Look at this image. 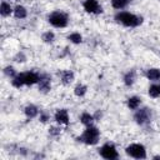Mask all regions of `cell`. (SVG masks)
<instances>
[{
  "label": "cell",
  "instance_id": "cell-1",
  "mask_svg": "<svg viewBox=\"0 0 160 160\" xmlns=\"http://www.w3.org/2000/svg\"><path fill=\"white\" fill-rule=\"evenodd\" d=\"M40 76H41V75H39V74L35 72V71L20 72V74H18L15 78L11 79V84H12L14 88H18V89H20V88L24 86V85L31 86V85L39 82Z\"/></svg>",
  "mask_w": 160,
  "mask_h": 160
},
{
  "label": "cell",
  "instance_id": "cell-2",
  "mask_svg": "<svg viewBox=\"0 0 160 160\" xmlns=\"http://www.w3.org/2000/svg\"><path fill=\"white\" fill-rule=\"evenodd\" d=\"M116 22L126 26V28H136L142 24V18L139 15H135L129 11H119L115 15Z\"/></svg>",
  "mask_w": 160,
  "mask_h": 160
},
{
  "label": "cell",
  "instance_id": "cell-3",
  "mask_svg": "<svg viewBox=\"0 0 160 160\" xmlns=\"http://www.w3.org/2000/svg\"><path fill=\"white\" fill-rule=\"evenodd\" d=\"M99 139H100V131L94 125L86 126V129L82 131V134L76 138L78 141L84 142L86 145H95L99 142Z\"/></svg>",
  "mask_w": 160,
  "mask_h": 160
},
{
  "label": "cell",
  "instance_id": "cell-4",
  "mask_svg": "<svg viewBox=\"0 0 160 160\" xmlns=\"http://www.w3.org/2000/svg\"><path fill=\"white\" fill-rule=\"evenodd\" d=\"M48 21H49L54 28L62 29V28H66V26H68L69 16H68L66 12L60 11V10H56V11H52L51 14H49Z\"/></svg>",
  "mask_w": 160,
  "mask_h": 160
},
{
  "label": "cell",
  "instance_id": "cell-5",
  "mask_svg": "<svg viewBox=\"0 0 160 160\" xmlns=\"http://www.w3.org/2000/svg\"><path fill=\"white\" fill-rule=\"evenodd\" d=\"M125 152L134 159H146V149L142 144H130L125 148Z\"/></svg>",
  "mask_w": 160,
  "mask_h": 160
},
{
  "label": "cell",
  "instance_id": "cell-6",
  "mask_svg": "<svg viewBox=\"0 0 160 160\" xmlns=\"http://www.w3.org/2000/svg\"><path fill=\"white\" fill-rule=\"evenodd\" d=\"M99 154L101 158L106 159V160H114L119 158L118 150L115 148V145L112 142H105L100 149H99Z\"/></svg>",
  "mask_w": 160,
  "mask_h": 160
},
{
  "label": "cell",
  "instance_id": "cell-7",
  "mask_svg": "<svg viewBox=\"0 0 160 160\" xmlns=\"http://www.w3.org/2000/svg\"><path fill=\"white\" fill-rule=\"evenodd\" d=\"M134 120L136 121V124H139L141 126L149 124L151 120V110L149 108L136 109V111L134 114Z\"/></svg>",
  "mask_w": 160,
  "mask_h": 160
},
{
  "label": "cell",
  "instance_id": "cell-8",
  "mask_svg": "<svg viewBox=\"0 0 160 160\" xmlns=\"http://www.w3.org/2000/svg\"><path fill=\"white\" fill-rule=\"evenodd\" d=\"M82 8L86 12L89 14H94V15H99L102 12V8L99 4L98 0H85L82 2Z\"/></svg>",
  "mask_w": 160,
  "mask_h": 160
},
{
  "label": "cell",
  "instance_id": "cell-9",
  "mask_svg": "<svg viewBox=\"0 0 160 160\" xmlns=\"http://www.w3.org/2000/svg\"><path fill=\"white\" fill-rule=\"evenodd\" d=\"M54 119L55 121L59 124V125H68L70 119H69V112L66 109H59L55 115H54Z\"/></svg>",
  "mask_w": 160,
  "mask_h": 160
},
{
  "label": "cell",
  "instance_id": "cell-10",
  "mask_svg": "<svg viewBox=\"0 0 160 160\" xmlns=\"http://www.w3.org/2000/svg\"><path fill=\"white\" fill-rule=\"evenodd\" d=\"M38 86H39V91L46 94L50 91L51 89V82H50V78L48 75H41L40 76V80L38 82Z\"/></svg>",
  "mask_w": 160,
  "mask_h": 160
},
{
  "label": "cell",
  "instance_id": "cell-11",
  "mask_svg": "<svg viewBox=\"0 0 160 160\" xmlns=\"http://www.w3.org/2000/svg\"><path fill=\"white\" fill-rule=\"evenodd\" d=\"M59 76H60L61 82H62L64 85L71 84V82L74 81V78H75V75H74V72H72L71 70H62V71L59 72Z\"/></svg>",
  "mask_w": 160,
  "mask_h": 160
},
{
  "label": "cell",
  "instance_id": "cell-12",
  "mask_svg": "<svg viewBox=\"0 0 160 160\" xmlns=\"http://www.w3.org/2000/svg\"><path fill=\"white\" fill-rule=\"evenodd\" d=\"M24 112H25L26 118L34 119L35 116L39 115V109H38V106H35L34 104H28V105L24 108Z\"/></svg>",
  "mask_w": 160,
  "mask_h": 160
},
{
  "label": "cell",
  "instance_id": "cell-13",
  "mask_svg": "<svg viewBox=\"0 0 160 160\" xmlns=\"http://www.w3.org/2000/svg\"><path fill=\"white\" fill-rule=\"evenodd\" d=\"M11 14H14V9L11 8V5L6 1H1V4H0V15L6 18V16H10Z\"/></svg>",
  "mask_w": 160,
  "mask_h": 160
},
{
  "label": "cell",
  "instance_id": "cell-14",
  "mask_svg": "<svg viewBox=\"0 0 160 160\" xmlns=\"http://www.w3.org/2000/svg\"><path fill=\"white\" fill-rule=\"evenodd\" d=\"M145 76H146L149 80H151V81H158V80H160V69L150 68V69L146 70Z\"/></svg>",
  "mask_w": 160,
  "mask_h": 160
},
{
  "label": "cell",
  "instance_id": "cell-15",
  "mask_svg": "<svg viewBox=\"0 0 160 160\" xmlns=\"http://www.w3.org/2000/svg\"><path fill=\"white\" fill-rule=\"evenodd\" d=\"M136 80V72L135 70H129L125 75H124V84L126 86H132V84Z\"/></svg>",
  "mask_w": 160,
  "mask_h": 160
},
{
  "label": "cell",
  "instance_id": "cell-16",
  "mask_svg": "<svg viewBox=\"0 0 160 160\" xmlns=\"http://www.w3.org/2000/svg\"><path fill=\"white\" fill-rule=\"evenodd\" d=\"M140 104H141V99H140L139 96H130V98L128 99V101H126V105H128V108H129L130 110H136V109H139Z\"/></svg>",
  "mask_w": 160,
  "mask_h": 160
},
{
  "label": "cell",
  "instance_id": "cell-17",
  "mask_svg": "<svg viewBox=\"0 0 160 160\" xmlns=\"http://www.w3.org/2000/svg\"><path fill=\"white\" fill-rule=\"evenodd\" d=\"M80 121L85 126H91L94 124V121H95V118L90 112H82L81 116H80Z\"/></svg>",
  "mask_w": 160,
  "mask_h": 160
},
{
  "label": "cell",
  "instance_id": "cell-18",
  "mask_svg": "<svg viewBox=\"0 0 160 160\" xmlns=\"http://www.w3.org/2000/svg\"><path fill=\"white\" fill-rule=\"evenodd\" d=\"M26 15H28V10H26L25 6H22V5H16V6L14 8V16H15L16 19H25Z\"/></svg>",
  "mask_w": 160,
  "mask_h": 160
},
{
  "label": "cell",
  "instance_id": "cell-19",
  "mask_svg": "<svg viewBox=\"0 0 160 160\" xmlns=\"http://www.w3.org/2000/svg\"><path fill=\"white\" fill-rule=\"evenodd\" d=\"M130 0H111V6L116 10H122L129 5Z\"/></svg>",
  "mask_w": 160,
  "mask_h": 160
},
{
  "label": "cell",
  "instance_id": "cell-20",
  "mask_svg": "<svg viewBox=\"0 0 160 160\" xmlns=\"http://www.w3.org/2000/svg\"><path fill=\"white\" fill-rule=\"evenodd\" d=\"M149 96L154 99L160 96V84H152L149 86Z\"/></svg>",
  "mask_w": 160,
  "mask_h": 160
},
{
  "label": "cell",
  "instance_id": "cell-21",
  "mask_svg": "<svg viewBox=\"0 0 160 160\" xmlns=\"http://www.w3.org/2000/svg\"><path fill=\"white\" fill-rule=\"evenodd\" d=\"M86 91H88V88H86V85H84V84H78V85L74 88V94H75L76 96H79V98H82V96L86 94Z\"/></svg>",
  "mask_w": 160,
  "mask_h": 160
},
{
  "label": "cell",
  "instance_id": "cell-22",
  "mask_svg": "<svg viewBox=\"0 0 160 160\" xmlns=\"http://www.w3.org/2000/svg\"><path fill=\"white\" fill-rule=\"evenodd\" d=\"M68 39H69L72 44H80V42L82 41V36H81L80 32H71V34L68 36Z\"/></svg>",
  "mask_w": 160,
  "mask_h": 160
},
{
  "label": "cell",
  "instance_id": "cell-23",
  "mask_svg": "<svg viewBox=\"0 0 160 160\" xmlns=\"http://www.w3.org/2000/svg\"><path fill=\"white\" fill-rule=\"evenodd\" d=\"M41 39H42V41L44 42H52L54 40H55V34L52 32V31H45L42 35H41Z\"/></svg>",
  "mask_w": 160,
  "mask_h": 160
},
{
  "label": "cell",
  "instance_id": "cell-24",
  "mask_svg": "<svg viewBox=\"0 0 160 160\" xmlns=\"http://www.w3.org/2000/svg\"><path fill=\"white\" fill-rule=\"evenodd\" d=\"M4 74L8 76V78H10V79H12V78H15L18 74H16V71H15V69L12 68V66H5L4 68Z\"/></svg>",
  "mask_w": 160,
  "mask_h": 160
},
{
  "label": "cell",
  "instance_id": "cell-25",
  "mask_svg": "<svg viewBox=\"0 0 160 160\" xmlns=\"http://www.w3.org/2000/svg\"><path fill=\"white\" fill-rule=\"evenodd\" d=\"M60 132H61L60 128L50 126V129H49V134H50V135H52V136H58V135H60Z\"/></svg>",
  "mask_w": 160,
  "mask_h": 160
},
{
  "label": "cell",
  "instance_id": "cell-26",
  "mask_svg": "<svg viewBox=\"0 0 160 160\" xmlns=\"http://www.w3.org/2000/svg\"><path fill=\"white\" fill-rule=\"evenodd\" d=\"M14 60H15L16 62H24V61L26 60V56L24 55V52H18V54L15 55Z\"/></svg>",
  "mask_w": 160,
  "mask_h": 160
},
{
  "label": "cell",
  "instance_id": "cell-27",
  "mask_svg": "<svg viewBox=\"0 0 160 160\" xmlns=\"http://www.w3.org/2000/svg\"><path fill=\"white\" fill-rule=\"evenodd\" d=\"M49 118H50V116H49L46 112H40V121H41V122H46V121L49 120Z\"/></svg>",
  "mask_w": 160,
  "mask_h": 160
},
{
  "label": "cell",
  "instance_id": "cell-28",
  "mask_svg": "<svg viewBox=\"0 0 160 160\" xmlns=\"http://www.w3.org/2000/svg\"><path fill=\"white\" fill-rule=\"evenodd\" d=\"M94 118H95V120H99V119L101 118V112H100V111H96V114L94 115Z\"/></svg>",
  "mask_w": 160,
  "mask_h": 160
}]
</instances>
